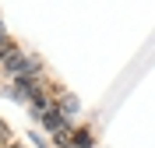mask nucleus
Returning <instances> with one entry per match:
<instances>
[{"instance_id": "2", "label": "nucleus", "mask_w": 155, "mask_h": 148, "mask_svg": "<svg viewBox=\"0 0 155 148\" xmlns=\"http://www.w3.org/2000/svg\"><path fill=\"white\" fill-rule=\"evenodd\" d=\"M78 109H81V106H78V99H74V95H60V99H57V113H60L64 120H74V117H78Z\"/></svg>"}, {"instance_id": "3", "label": "nucleus", "mask_w": 155, "mask_h": 148, "mask_svg": "<svg viewBox=\"0 0 155 148\" xmlns=\"http://www.w3.org/2000/svg\"><path fill=\"white\" fill-rule=\"evenodd\" d=\"M0 141H7V123L0 120Z\"/></svg>"}, {"instance_id": "4", "label": "nucleus", "mask_w": 155, "mask_h": 148, "mask_svg": "<svg viewBox=\"0 0 155 148\" xmlns=\"http://www.w3.org/2000/svg\"><path fill=\"white\" fill-rule=\"evenodd\" d=\"M0 39H7V35H0Z\"/></svg>"}, {"instance_id": "1", "label": "nucleus", "mask_w": 155, "mask_h": 148, "mask_svg": "<svg viewBox=\"0 0 155 148\" xmlns=\"http://www.w3.org/2000/svg\"><path fill=\"white\" fill-rule=\"evenodd\" d=\"M25 64H28V57H25V53H21V49L14 46V42H11V46L4 49V53H0V71H4V74H11V78H18Z\"/></svg>"}]
</instances>
